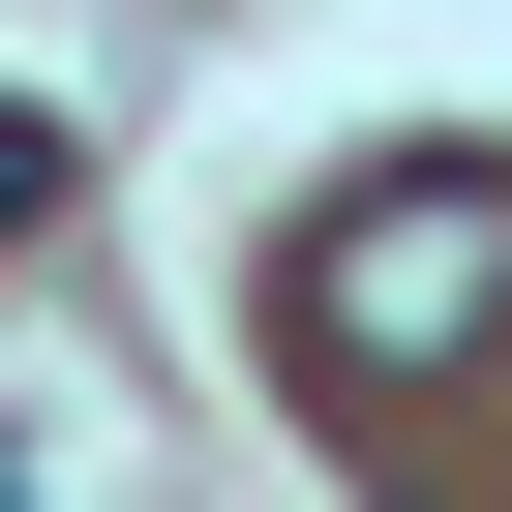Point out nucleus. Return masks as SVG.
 <instances>
[{
  "instance_id": "2",
  "label": "nucleus",
  "mask_w": 512,
  "mask_h": 512,
  "mask_svg": "<svg viewBox=\"0 0 512 512\" xmlns=\"http://www.w3.org/2000/svg\"><path fill=\"white\" fill-rule=\"evenodd\" d=\"M61 181H91V151H61L31 91H0V241H61Z\"/></svg>"
},
{
  "instance_id": "3",
  "label": "nucleus",
  "mask_w": 512,
  "mask_h": 512,
  "mask_svg": "<svg viewBox=\"0 0 512 512\" xmlns=\"http://www.w3.org/2000/svg\"><path fill=\"white\" fill-rule=\"evenodd\" d=\"M0 512H91V482H61V452H31V422H0Z\"/></svg>"
},
{
  "instance_id": "1",
  "label": "nucleus",
  "mask_w": 512,
  "mask_h": 512,
  "mask_svg": "<svg viewBox=\"0 0 512 512\" xmlns=\"http://www.w3.org/2000/svg\"><path fill=\"white\" fill-rule=\"evenodd\" d=\"M272 332H302L332 392H422V362H482V332H512V151H392L362 211H302Z\"/></svg>"
}]
</instances>
